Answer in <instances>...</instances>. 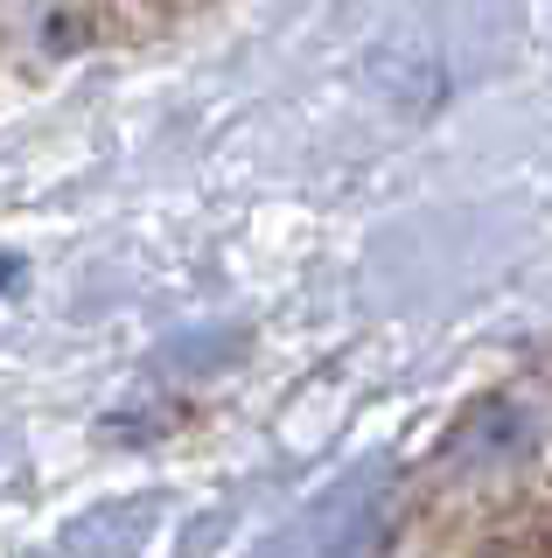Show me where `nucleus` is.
<instances>
[{"label":"nucleus","instance_id":"1","mask_svg":"<svg viewBox=\"0 0 552 558\" xmlns=\"http://www.w3.org/2000/svg\"><path fill=\"white\" fill-rule=\"evenodd\" d=\"M531 440H539V418H531L517 398H482V405L447 433L441 447V468L447 475H482V468H504V461H525Z\"/></svg>","mask_w":552,"mask_h":558},{"label":"nucleus","instance_id":"2","mask_svg":"<svg viewBox=\"0 0 552 558\" xmlns=\"http://www.w3.org/2000/svg\"><path fill=\"white\" fill-rule=\"evenodd\" d=\"M482 558H552V517H525L511 531H496V545Z\"/></svg>","mask_w":552,"mask_h":558}]
</instances>
